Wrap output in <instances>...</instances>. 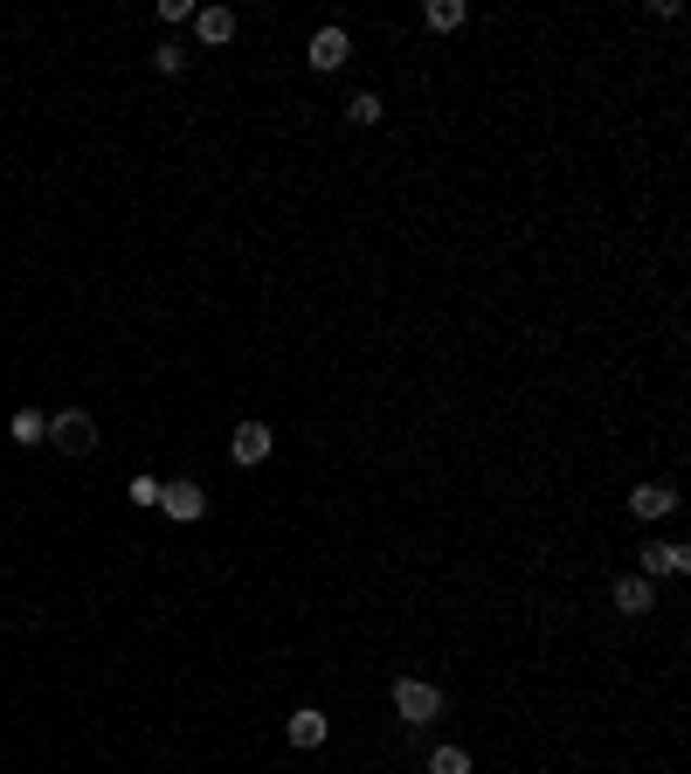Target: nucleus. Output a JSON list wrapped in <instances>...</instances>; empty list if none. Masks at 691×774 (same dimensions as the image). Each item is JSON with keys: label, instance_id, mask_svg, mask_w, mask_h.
Returning <instances> with one entry per match:
<instances>
[{"label": "nucleus", "instance_id": "nucleus-17", "mask_svg": "<svg viewBox=\"0 0 691 774\" xmlns=\"http://www.w3.org/2000/svg\"><path fill=\"white\" fill-rule=\"evenodd\" d=\"M159 22H194V0H159Z\"/></svg>", "mask_w": 691, "mask_h": 774}, {"label": "nucleus", "instance_id": "nucleus-2", "mask_svg": "<svg viewBox=\"0 0 691 774\" xmlns=\"http://www.w3.org/2000/svg\"><path fill=\"white\" fill-rule=\"evenodd\" d=\"M395 712L408 726H428V720H443V691L428 677H395Z\"/></svg>", "mask_w": 691, "mask_h": 774}, {"label": "nucleus", "instance_id": "nucleus-6", "mask_svg": "<svg viewBox=\"0 0 691 774\" xmlns=\"http://www.w3.org/2000/svg\"><path fill=\"white\" fill-rule=\"evenodd\" d=\"M270 449H277V436H270V422H242L235 436H229V457H235L242 470H256V464L270 457Z\"/></svg>", "mask_w": 691, "mask_h": 774}, {"label": "nucleus", "instance_id": "nucleus-12", "mask_svg": "<svg viewBox=\"0 0 691 774\" xmlns=\"http://www.w3.org/2000/svg\"><path fill=\"white\" fill-rule=\"evenodd\" d=\"M428 774H471V753H463V747H436V753H428Z\"/></svg>", "mask_w": 691, "mask_h": 774}, {"label": "nucleus", "instance_id": "nucleus-14", "mask_svg": "<svg viewBox=\"0 0 691 774\" xmlns=\"http://www.w3.org/2000/svg\"><path fill=\"white\" fill-rule=\"evenodd\" d=\"M42 436H49V422H42L35 408H22V415H14V443H42Z\"/></svg>", "mask_w": 691, "mask_h": 774}, {"label": "nucleus", "instance_id": "nucleus-13", "mask_svg": "<svg viewBox=\"0 0 691 774\" xmlns=\"http://www.w3.org/2000/svg\"><path fill=\"white\" fill-rule=\"evenodd\" d=\"M153 69H159V77H180V69H187V49H180V42H159V49H153Z\"/></svg>", "mask_w": 691, "mask_h": 774}, {"label": "nucleus", "instance_id": "nucleus-4", "mask_svg": "<svg viewBox=\"0 0 691 774\" xmlns=\"http://www.w3.org/2000/svg\"><path fill=\"white\" fill-rule=\"evenodd\" d=\"M311 69H319V77H332V69H346L353 63V35L340 28V22H325L319 35H311V55H305Z\"/></svg>", "mask_w": 691, "mask_h": 774}, {"label": "nucleus", "instance_id": "nucleus-11", "mask_svg": "<svg viewBox=\"0 0 691 774\" xmlns=\"http://www.w3.org/2000/svg\"><path fill=\"white\" fill-rule=\"evenodd\" d=\"M463 14H471L463 0H428V8H422V22L436 28V35H457V28H463Z\"/></svg>", "mask_w": 691, "mask_h": 774}, {"label": "nucleus", "instance_id": "nucleus-7", "mask_svg": "<svg viewBox=\"0 0 691 774\" xmlns=\"http://www.w3.org/2000/svg\"><path fill=\"white\" fill-rule=\"evenodd\" d=\"M325 733H332V720H325L319 706H297V712H291V726H284V740H291L297 753H311V747H325Z\"/></svg>", "mask_w": 691, "mask_h": 774}, {"label": "nucleus", "instance_id": "nucleus-15", "mask_svg": "<svg viewBox=\"0 0 691 774\" xmlns=\"http://www.w3.org/2000/svg\"><path fill=\"white\" fill-rule=\"evenodd\" d=\"M346 118H353V125H373V118H381V98H373V90H360V98L346 104Z\"/></svg>", "mask_w": 691, "mask_h": 774}, {"label": "nucleus", "instance_id": "nucleus-16", "mask_svg": "<svg viewBox=\"0 0 691 774\" xmlns=\"http://www.w3.org/2000/svg\"><path fill=\"white\" fill-rule=\"evenodd\" d=\"M125 498H132V505H145V512H153V505H159V478H132V484H125Z\"/></svg>", "mask_w": 691, "mask_h": 774}, {"label": "nucleus", "instance_id": "nucleus-8", "mask_svg": "<svg viewBox=\"0 0 691 774\" xmlns=\"http://www.w3.org/2000/svg\"><path fill=\"white\" fill-rule=\"evenodd\" d=\"M609 601H615L623 616H650V609H657V581H643V574H623V581L609 588Z\"/></svg>", "mask_w": 691, "mask_h": 774}, {"label": "nucleus", "instance_id": "nucleus-3", "mask_svg": "<svg viewBox=\"0 0 691 774\" xmlns=\"http://www.w3.org/2000/svg\"><path fill=\"white\" fill-rule=\"evenodd\" d=\"M159 512L194 525V519H208V491H201L194 478H174V484H159Z\"/></svg>", "mask_w": 691, "mask_h": 774}, {"label": "nucleus", "instance_id": "nucleus-9", "mask_svg": "<svg viewBox=\"0 0 691 774\" xmlns=\"http://www.w3.org/2000/svg\"><path fill=\"white\" fill-rule=\"evenodd\" d=\"M194 35H201V49H221L235 35V14L229 8H194Z\"/></svg>", "mask_w": 691, "mask_h": 774}, {"label": "nucleus", "instance_id": "nucleus-1", "mask_svg": "<svg viewBox=\"0 0 691 774\" xmlns=\"http://www.w3.org/2000/svg\"><path fill=\"white\" fill-rule=\"evenodd\" d=\"M49 443L63 449V457H90V449H98V415H90V408L49 415Z\"/></svg>", "mask_w": 691, "mask_h": 774}, {"label": "nucleus", "instance_id": "nucleus-5", "mask_svg": "<svg viewBox=\"0 0 691 774\" xmlns=\"http://www.w3.org/2000/svg\"><path fill=\"white\" fill-rule=\"evenodd\" d=\"M637 574H643V581H657V574H691V546H684V540H650Z\"/></svg>", "mask_w": 691, "mask_h": 774}, {"label": "nucleus", "instance_id": "nucleus-10", "mask_svg": "<svg viewBox=\"0 0 691 774\" xmlns=\"http://www.w3.org/2000/svg\"><path fill=\"white\" fill-rule=\"evenodd\" d=\"M670 505H678L670 484H637V491H629V512H637V519H664Z\"/></svg>", "mask_w": 691, "mask_h": 774}]
</instances>
